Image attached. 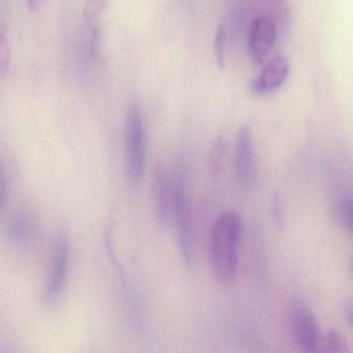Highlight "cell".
Wrapping results in <instances>:
<instances>
[{"label":"cell","mask_w":353,"mask_h":353,"mask_svg":"<svg viewBox=\"0 0 353 353\" xmlns=\"http://www.w3.org/2000/svg\"><path fill=\"white\" fill-rule=\"evenodd\" d=\"M250 245L252 276L257 287L262 289L268 285V256L265 239L258 229L253 230Z\"/></svg>","instance_id":"obj_10"},{"label":"cell","mask_w":353,"mask_h":353,"mask_svg":"<svg viewBox=\"0 0 353 353\" xmlns=\"http://www.w3.org/2000/svg\"><path fill=\"white\" fill-rule=\"evenodd\" d=\"M276 40V26L274 20L265 16L256 18L250 28L248 49L254 63H263L274 48Z\"/></svg>","instance_id":"obj_7"},{"label":"cell","mask_w":353,"mask_h":353,"mask_svg":"<svg viewBox=\"0 0 353 353\" xmlns=\"http://www.w3.org/2000/svg\"><path fill=\"white\" fill-rule=\"evenodd\" d=\"M44 0H28V9L32 13H37L42 9Z\"/></svg>","instance_id":"obj_20"},{"label":"cell","mask_w":353,"mask_h":353,"mask_svg":"<svg viewBox=\"0 0 353 353\" xmlns=\"http://www.w3.org/2000/svg\"><path fill=\"white\" fill-rule=\"evenodd\" d=\"M339 220L345 229L349 232L352 231V194L351 192H345L338 200Z\"/></svg>","instance_id":"obj_13"},{"label":"cell","mask_w":353,"mask_h":353,"mask_svg":"<svg viewBox=\"0 0 353 353\" xmlns=\"http://www.w3.org/2000/svg\"><path fill=\"white\" fill-rule=\"evenodd\" d=\"M11 65V51L8 40V28L6 24L0 23V76L8 75Z\"/></svg>","instance_id":"obj_15"},{"label":"cell","mask_w":353,"mask_h":353,"mask_svg":"<svg viewBox=\"0 0 353 353\" xmlns=\"http://www.w3.org/2000/svg\"><path fill=\"white\" fill-rule=\"evenodd\" d=\"M152 196L157 221L161 226H166L172 216V181L171 175L162 165L154 169Z\"/></svg>","instance_id":"obj_8"},{"label":"cell","mask_w":353,"mask_h":353,"mask_svg":"<svg viewBox=\"0 0 353 353\" xmlns=\"http://www.w3.org/2000/svg\"><path fill=\"white\" fill-rule=\"evenodd\" d=\"M325 352L347 353L350 351L346 336L341 330H332L326 334L323 341V349Z\"/></svg>","instance_id":"obj_12"},{"label":"cell","mask_w":353,"mask_h":353,"mask_svg":"<svg viewBox=\"0 0 353 353\" xmlns=\"http://www.w3.org/2000/svg\"><path fill=\"white\" fill-rule=\"evenodd\" d=\"M8 199H9V181H8L5 166L0 161V214L5 210Z\"/></svg>","instance_id":"obj_19"},{"label":"cell","mask_w":353,"mask_h":353,"mask_svg":"<svg viewBox=\"0 0 353 353\" xmlns=\"http://www.w3.org/2000/svg\"><path fill=\"white\" fill-rule=\"evenodd\" d=\"M34 232V223L28 214H16L5 227L6 239L13 243H26Z\"/></svg>","instance_id":"obj_11"},{"label":"cell","mask_w":353,"mask_h":353,"mask_svg":"<svg viewBox=\"0 0 353 353\" xmlns=\"http://www.w3.org/2000/svg\"><path fill=\"white\" fill-rule=\"evenodd\" d=\"M256 167L251 128L243 125L235 138L233 154V174L235 181L243 189L251 187L255 179Z\"/></svg>","instance_id":"obj_6"},{"label":"cell","mask_w":353,"mask_h":353,"mask_svg":"<svg viewBox=\"0 0 353 353\" xmlns=\"http://www.w3.org/2000/svg\"><path fill=\"white\" fill-rule=\"evenodd\" d=\"M172 181V216L176 230L177 245L181 259L187 266L194 260L193 214L187 192V176L183 163H179L171 174Z\"/></svg>","instance_id":"obj_2"},{"label":"cell","mask_w":353,"mask_h":353,"mask_svg":"<svg viewBox=\"0 0 353 353\" xmlns=\"http://www.w3.org/2000/svg\"><path fill=\"white\" fill-rule=\"evenodd\" d=\"M289 75L288 61L284 57H276L268 63L257 78L251 84V90L256 94H266L280 88Z\"/></svg>","instance_id":"obj_9"},{"label":"cell","mask_w":353,"mask_h":353,"mask_svg":"<svg viewBox=\"0 0 353 353\" xmlns=\"http://www.w3.org/2000/svg\"><path fill=\"white\" fill-rule=\"evenodd\" d=\"M214 49L216 65L220 69H224L226 65L227 49V30L225 24H221L216 30Z\"/></svg>","instance_id":"obj_16"},{"label":"cell","mask_w":353,"mask_h":353,"mask_svg":"<svg viewBox=\"0 0 353 353\" xmlns=\"http://www.w3.org/2000/svg\"><path fill=\"white\" fill-rule=\"evenodd\" d=\"M70 253L71 241L69 236L65 234L59 235L53 250L50 274L43 294L45 303L49 307L57 305L65 292L69 272Z\"/></svg>","instance_id":"obj_4"},{"label":"cell","mask_w":353,"mask_h":353,"mask_svg":"<svg viewBox=\"0 0 353 353\" xmlns=\"http://www.w3.org/2000/svg\"><path fill=\"white\" fill-rule=\"evenodd\" d=\"M125 162L130 179L141 183L146 167L145 129L139 105L130 107L125 119Z\"/></svg>","instance_id":"obj_3"},{"label":"cell","mask_w":353,"mask_h":353,"mask_svg":"<svg viewBox=\"0 0 353 353\" xmlns=\"http://www.w3.org/2000/svg\"><path fill=\"white\" fill-rule=\"evenodd\" d=\"M225 156H226V141L223 136L216 138L210 152V170L214 176H218L222 171L224 164Z\"/></svg>","instance_id":"obj_14"},{"label":"cell","mask_w":353,"mask_h":353,"mask_svg":"<svg viewBox=\"0 0 353 353\" xmlns=\"http://www.w3.org/2000/svg\"><path fill=\"white\" fill-rule=\"evenodd\" d=\"M345 318H346L347 321L349 322V324H352L353 322V307H352V301H349L348 303L345 305Z\"/></svg>","instance_id":"obj_21"},{"label":"cell","mask_w":353,"mask_h":353,"mask_svg":"<svg viewBox=\"0 0 353 353\" xmlns=\"http://www.w3.org/2000/svg\"><path fill=\"white\" fill-rule=\"evenodd\" d=\"M108 0H85L83 9V17L90 24H94L104 12Z\"/></svg>","instance_id":"obj_17"},{"label":"cell","mask_w":353,"mask_h":353,"mask_svg":"<svg viewBox=\"0 0 353 353\" xmlns=\"http://www.w3.org/2000/svg\"><path fill=\"white\" fill-rule=\"evenodd\" d=\"M243 229V219L232 210L220 214L212 226L208 257L214 278L220 286L227 288L234 283Z\"/></svg>","instance_id":"obj_1"},{"label":"cell","mask_w":353,"mask_h":353,"mask_svg":"<svg viewBox=\"0 0 353 353\" xmlns=\"http://www.w3.org/2000/svg\"><path fill=\"white\" fill-rule=\"evenodd\" d=\"M290 327L295 344L301 351L314 352L319 345V326L313 311L303 301L293 303Z\"/></svg>","instance_id":"obj_5"},{"label":"cell","mask_w":353,"mask_h":353,"mask_svg":"<svg viewBox=\"0 0 353 353\" xmlns=\"http://www.w3.org/2000/svg\"><path fill=\"white\" fill-rule=\"evenodd\" d=\"M270 212H272V220L276 227L280 229L284 228V205H283L282 198L278 193L274 194L270 200Z\"/></svg>","instance_id":"obj_18"}]
</instances>
